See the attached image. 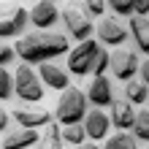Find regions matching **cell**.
<instances>
[{
  "label": "cell",
  "instance_id": "e0dca14e",
  "mask_svg": "<svg viewBox=\"0 0 149 149\" xmlns=\"http://www.w3.org/2000/svg\"><path fill=\"white\" fill-rule=\"evenodd\" d=\"M125 98L130 103H136V106H141V103L149 100V87L144 84V79H127L125 81Z\"/></svg>",
  "mask_w": 149,
  "mask_h": 149
},
{
  "label": "cell",
  "instance_id": "4fadbf2b",
  "mask_svg": "<svg viewBox=\"0 0 149 149\" xmlns=\"http://www.w3.org/2000/svg\"><path fill=\"white\" fill-rule=\"evenodd\" d=\"M84 127H87V138L92 141H100V138H109V127H111V117L106 111L98 109H90L84 117Z\"/></svg>",
  "mask_w": 149,
  "mask_h": 149
},
{
  "label": "cell",
  "instance_id": "7c38bea8",
  "mask_svg": "<svg viewBox=\"0 0 149 149\" xmlns=\"http://www.w3.org/2000/svg\"><path fill=\"white\" fill-rule=\"evenodd\" d=\"M38 73L43 79V84L49 87V90H68L71 87V71H65V68L60 65H52V60H46V63H38Z\"/></svg>",
  "mask_w": 149,
  "mask_h": 149
},
{
  "label": "cell",
  "instance_id": "52a82bcc",
  "mask_svg": "<svg viewBox=\"0 0 149 149\" xmlns=\"http://www.w3.org/2000/svg\"><path fill=\"white\" fill-rule=\"evenodd\" d=\"M138 71H141L138 52H133V49H122V46L111 52V73H114V79L127 81V79H133Z\"/></svg>",
  "mask_w": 149,
  "mask_h": 149
},
{
  "label": "cell",
  "instance_id": "9c48e42d",
  "mask_svg": "<svg viewBox=\"0 0 149 149\" xmlns=\"http://www.w3.org/2000/svg\"><path fill=\"white\" fill-rule=\"evenodd\" d=\"M87 98H90L92 106H100V109H109L114 100V81L103 73V76H92L90 87H87Z\"/></svg>",
  "mask_w": 149,
  "mask_h": 149
},
{
  "label": "cell",
  "instance_id": "cb8c5ba5",
  "mask_svg": "<svg viewBox=\"0 0 149 149\" xmlns=\"http://www.w3.org/2000/svg\"><path fill=\"white\" fill-rule=\"evenodd\" d=\"M109 8L117 16H133L136 14V3L133 0H109Z\"/></svg>",
  "mask_w": 149,
  "mask_h": 149
},
{
  "label": "cell",
  "instance_id": "5bb4252c",
  "mask_svg": "<svg viewBox=\"0 0 149 149\" xmlns=\"http://www.w3.org/2000/svg\"><path fill=\"white\" fill-rule=\"evenodd\" d=\"M33 144H41V136H38V127H22L19 130H8L0 149H30Z\"/></svg>",
  "mask_w": 149,
  "mask_h": 149
},
{
  "label": "cell",
  "instance_id": "4316f807",
  "mask_svg": "<svg viewBox=\"0 0 149 149\" xmlns=\"http://www.w3.org/2000/svg\"><path fill=\"white\" fill-rule=\"evenodd\" d=\"M133 3H136V14L149 16V0H133Z\"/></svg>",
  "mask_w": 149,
  "mask_h": 149
},
{
  "label": "cell",
  "instance_id": "2e32d148",
  "mask_svg": "<svg viewBox=\"0 0 149 149\" xmlns=\"http://www.w3.org/2000/svg\"><path fill=\"white\" fill-rule=\"evenodd\" d=\"M130 36L136 41V49L149 57V16H141V14L130 16Z\"/></svg>",
  "mask_w": 149,
  "mask_h": 149
},
{
  "label": "cell",
  "instance_id": "ffe728a7",
  "mask_svg": "<svg viewBox=\"0 0 149 149\" xmlns=\"http://www.w3.org/2000/svg\"><path fill=\"white\" fill-rule=\"evenodd\" d=\"M63 141L65 144H84L87 141V127H84V122H76V125H63Z\"/></svg>",
  "mask_w": 149,
  "mask_h": 149
},
{
  "label": "cell",
  "instance_id": "7402d4cb",
  "mask_svg": "<svg viewBox=\"0 0 149 149\" xmlns=\"http://www.w3.org/2000/svg\"><path fill=\"white\" fill-rule=\"evenodd\" d=\"M106 71H111V52L100 46L98 57H95V65H92V76H103Z\"/></svg>",
  "mask_w": 149,
  "mask_h": 149
},
{
  "label": "cell",
  "instance_id": "f1b7e54d",
  "mask_svg": "<svg viewBox=\"0 0 149 149\" xmlns=\"http://www.w3.org/2000/svg\"><path fill=\"white\" fill-rule=\"evenodd\" d=\"M8 119H11V117H8V111L0 106V130H6V127H8Z\"/></svg>",
  "mask_w": 149,
  "mask_h": 149
},
{
  "label": "cell",
  "instance_id": "44dd1931",
  "mask_svg": "<svg viewBox=\"0 0 149 149\" xmlns=\"http://www.w3.org/2000/svg\"><path fill=\"white\" fill-rule=\"evenodd\" d=\"M130 130H133V136L138 138V141H149V109L136 114V122H133Z\"/></svg>",
  "mask_w": 149,
  "mask_h": 149
},
{
  "label": "cell",
  "instance_id": "ba28073f",
  "mask_svg": "<svg viewBox=\"0 0 149 149\" xmlns=\"http://www.w3.org/2000/svg\"><path fill=\"white\" fill-rule=\"evenodd\" d=\"M95 33H98V41L106 43V46H119V43H125V38H127V27L117 19V14L103 16L98 22V27H95Z\"/></svg>",
  "mask_w": 149,
  "mask_h": 149
},
{
  "label": "cell",
  "instance_id": "277c9868",
  "mask_svg": "<svg viewBox=\"0 0 149 149\" xmlns=\"http://www.w3.org/2000/svg\"><path fill=\"white\" fill-rule=\"evenodd\" d=\"M103 43L95 41V38H84L79 41L76 46L68 52V71L73 76H90L92 73V65H95V57H98Z\"/></svg>",
  "mask_w": 149,
  "mask_h": 149
},
{
  "label": "cell",
  "instance_id": "5b68a950",
  "mask_svg": "<svg viewBox=\"0 0 149 149\" xmlns=\"http://www.w3.org/2000/svg\"><path fill=\"white\" fill-rule=\"evenodd\" d=\"M27 8L22 6H0V38H22L24 30H27Z\"/></svg>",
  "mask_w": 149,
  "mask_h": 149
},
{
  "label": "cell",
  "instance_id": "f546056e",
  "mask_svg": "<svg viewBox=\"0 0 149 149\" xmlns=\"http://www.w3.org/2000/svg\"><path fill=\"white\" fill-rule=\"evenodd\" d=\"M71 149H98V146H95V141H84V144H76Z\"/></svg>",
  "mask_w": 149,
  "mask_h": 149
},
{
  "label": "cell",
  "instance_id": "9a60e30c",
  "mask_svg": "<svg viewBox=\"0 0 149 149\" xmlns=\"http://www.w3.org/2000/svg\"><path fill=\"white\" fill-rule=\"evenodd\" d=\"M136 103H130L127 98H122V100H114L111 103V111H109V117H111V125L114 127H119V130H130L133 127V122H136Z\"/></svg>",
  "mask_w": 149,
  "mask_h": 149
},
{
  "label": "cell",
  "instance_id": "30bf717a",
  "mask_svg": "<svg viewBox=\"0 0 149 149\" xmlns=\"http://www.w3.org/2000/svg\"><path fill=\"white\" fill-rule=\"evenodd\" d=\"M60 8L54 6V0H38L30 11V24H36L38 30H52L60 22Z\"/></svg>",
  "mask_w": 149,
  "mask_h": 149
},
{
  "label": "cell",
  "instance_id": "d4e9b609",
  "mask_svg": "<svg viewBox=\"0 0 149 149\" xmlns=\"http://www.w3.org/2000/svg\"><path fill=\"white\" fill-rule=\"evenodd\" d=\"M16 57V49L11 46V43H6L3 38H0V68H6V65H11V60Z\"/></svg>",
  "mask_w": 149,
  "mask_h": 149
},
{
  "label": "cell",
  "instance_id": "3957f363",
  "mask_svg": "<svg viewBox=\"0 0 149 149\" xmlns=\"http://www.w3.org/2000/svg\"><path fill=\"white\" fill-rule=\"evenodd\" d=\"M14 90L22 103H41L46 95V84H43L41 73H36L27 63H22L16 65V73H14Z\"/></svg>",
  "mask_w": 149,
  "mask_h": 149
},
{
  "label": "cell",
  "instance_id": "83f0119b",
  "mask_svg": "<svg viewBox=\"0 0 149 149\" xmlns=\"http://www.w3.org/2000/svg\"><path fill=\"white\" fill-rule=\"evenodd\" d=\"M138 76H141L144 84L149 87V60H144V63H141V71H138Z\"/></svg>",
  "mask_w": 149,
  "mask_h": 149
},
{
  "label": "cell",
  "instance_id": "603a6c76",
  "mask_svg": "<svg viewBox=\"0 0 149 149\" xmlns=\"http://www.w3.org/2000/svg\"><path fill=\"white\" fill-rule=\"evenodd\" d=\"M11 95H16L14 90V76L6 71V68H0V100H8Z\"/></svg>",
  "mask_w": 149,
  "mask_h": 149
},
{
  "label": "cell",
  "instance_id": "484cf974",
  "mask_svg": "<svg viewBox=\"0 0 149 149\" xmlns=\"http://www.w3.org/2000/svg\"><path fill=\"white\" fill-rule=\"evenodd\" d=\"M81 3H84L90 16H103V11H106V3L103 0H81Z\"/></svg>",
  "mask_w": 149,
  "mask_h": 149
},
{
  "label": "cell",
  "instance_id": "ac0fdd59",
  "mask_svg": "<svg viewBox=\"0 0 149 149\" xmlns=\"http://www.w3.org/2000/svg\"><path fill=\"white\" fill-rule=\"evenodd\" d=\"M65 141H63V127H60L57 119H52L46 125V133L41 136V146L38 149H63Z\"/></svg>",
  "mask_w": 149,
  "mask_h": 149
},
{
  "label": "cell",
  "instance_id": "8fae6325",
  "mask_svg": "<svg viewBox=\"0 0 149 149\" xmlns=\"http://www.w3.org/2000/svg\"><path fill=\"white\" fill-rule=\"evenodd\" d=\"M11 117L19 122L22 127H46L49 122H52V114L46 109H36V106H30V103H22V106H16L11 111Z\"/></svg>",
  "mask_w": 149,
  "mask_h": 149
},
{
  "label": "cell",
  "instance_id": "d6986e66",
  "mask_svg": "<svg viewBox=\"0 0 149 149\" xmlns=\"http://www.w3.org/2000/svg\"><path fill=\"white\" fill-rule=\"evenodd\" d=\"M138 138L133 133H114L106 138V144H103V149H138Z\"/></svg>",
  "mask_w": 149,
  "mask_h": 149
},
{
  "label": "cell",
  "instance_id": "6da1fadb",
  "mask_svg": "<svg viewBox=\"0 0 149 149\" xmlns=\"http://www.w3.org/2000/svg\"><path fill=\"white\" fill-rule=\"evenodd\" d=\"M14 49L22 63H46L60 54H68V36L54 30H36L16 38Z\"/></svg>",
  "mask_w": 149,
  "mask_h": 149
},
{
  "label": "cell",
  "instance_id": "8992f818",
  "mask_svg": "<svg viewBox=\"0 0 149 149\" xmlns=\"http://www.w3.org/2000/svg\"><path fill=\"white\" fill-rule=\"evenodd\" d=\"M60 19H63L68 36L76 38V41H84V38L92 36V19H90V14H87V8L65 6L63 14H60Z\"/></svg>",
  "mask_w": 149,
  "mask_h": 149
},
{
  "label": "cell",
  "instance_id": "7a4b0ae2",
  "mask_svg": "<svg viewBox=\"0 0 149 149\" xmlns=\"http://www.w3.org/2000/svg\"><path fill=\"white\" fill-rule=\"evenodd\" d=\"M87 103H90V98H87V92H81L79 87H68V90L60 92L57 98V106H54V119L60 122V125H76V122H84L87 117Z\"/></svg>",
  "mask_w": 149,
  "mask_h": 149
}]
</instances>
